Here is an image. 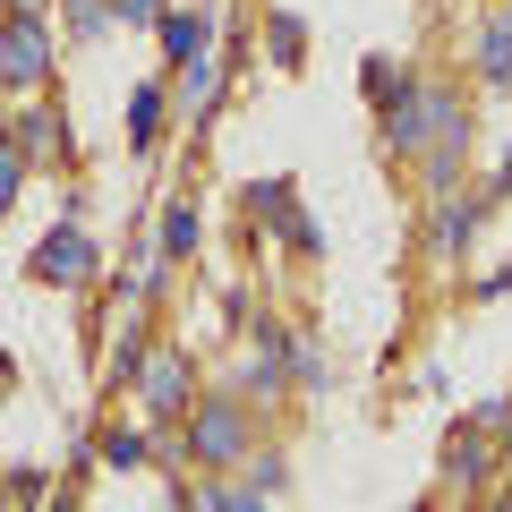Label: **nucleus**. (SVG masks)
Instances as JSON below:
<instances>
[{
    "label": "nucleus",
    "mask_w": 512,
    "mask_h": 512,
    "mask_svg": "<svg viewBox=\"0 0 512 512\" xmlns=\"http://www.w3.org/2000/svg\"><path fill=\"white\" fill-rule=\"evenodd\" d=\"M256 427H248V402L239 393H205L197 410H188V453L205 461V470H231V461H248Z\"/></svg>",
    "instance_id": "obj_1"
},
{
    "label": "nucleus",
    "mask_w": 512,
    "mask_h": 512,
    "mask_svg": "<svg viewBox=\"0 0 512 512\" xmlns=\"http://www.w3.org/2000/svg\"><path fill=\"white\" fill-rule=\"evenodd\" d=\"M0 86L18 103H35L52 86V26L43 18H0Z\"/></svg>",
    "instance_id": "obj_2"
},
{
    "label": "nucleus",
    "mask_w": 512,
    "mask_h": 512,
    "mask_svg": "<svg viewBox=\"0 0 512 512\" xmlns=\"http://www.w3.org/2000/svg\"><path fill=\"white\" fill-rule=\"evenodd\" d=\"M427 94H436V137H427L419 171H427V188H436V197H453V180H461V146H470V103H461L453 86H427Z\"/></svg>",
    "instance_id": "obj_3"
},
{
    "label": "nucleus",
    "mask_w": 512,
    "mask_h": 512,
    "mask_svg": "<svg viewBox=\"0 0 512 512\" xmlns=\"http://www.w3.org/2000/svg\"><path fill=\"white\" fill-rule=\"evenodd\" d=\"M137 393H146L154 419H188V410H197V376H188V350H154L146 376H137Z\"/></svg>",
    "instance_id": "obj_4"
},
{
    "label": "nucleus",
    "mask_w": 512,
    "mask_h": 512,
    "mask_svg": "<svg viewBox=\"0 0 512 512\" xmlns=\"http://www.w3.org/2000/svg\"><path fill=\"white\" fill-rule=\"evenodd\" d=\"M35 282H52V291H77V282H94V239L77 231V222H60V231L35 248Z\"/></svg>",
    "instance_id": "obj_5"
},
{
    "label": "nucleus",
    "mask_w": 512,
    "mask_h": 512,
    "mask_svg": "<svg viewBox=\"0 0 512 512\" xmlns=\"http://www.w3.org/2000/svg\"><path fill=\"white\" fill-rule=\"evenodd\" d=\"M248 214H265V222H274V239H282V248L316 256V222L299 214V188H291V180H256V188H248Z\"/></svg>",
    "instance_id": "obj_6"
},
{
    "label": "nucleus",
    "mask_w": 512,
    "mask_h": 512,
    "mask_svg": "<svg viewBox=\"0 0 512 512\" xmlns=\"http://www.w3.org/2000/svg\"><path fill=\"white\" fill-rule=\"evenodd\" d=\"M427 137H436V94H427V86H410V103H393V111H384V154H410V163H419V154H427Z\"/></svg>",
    "instance_id": "obj_7"
},
{
    "label": "nucleus",
    "mask_w": 512,
    "mask_h": 512,
    "mask_svg": "<svg viewBox=\"0 0 512 512\" xmlns=\"http://www.w3.org/2000/svg\"><path fill=\"white\" fill-rule=\"evenodd\" d=\"M9 146H18L26 163H52V154L69 146V128H60V111H43V103H26V111H18V137H9Z\"/></svg>",
    "instance_id": "obj_8"
},
{
    "label": "nucleus",
    "mask_w": 512,
    "mask_h": 512,
    "mask_svg": "<svg viewBox=\"0 0 512 512\" xmlns=\"http://www.w3.org/2000/svg\"><path fill=\"white\" fill-rule=\"evenodd\" d=\"M205 43H214V18H205V9H171V18H163V52H171V69L205 60Z\"/></svg>",
    "instance_id": "obj_9"
},
{
    "label": "nucleus",
    "mask_w": 512,
    "mask_h": 512,
    "mask_svg": "<svg viewBox=\"0 0 512 512\" xmlns=\"http://www.w3.org/2000/svg\"><path fill=\"white\" fill-rule=\"evenodd\" d=\"M478 69H487L495 94H512V0L487 18V35H478Z\"/></svg>",
    "instance_id": "obj_10"
},
{
    "label": "nucleus",
    "mask_w": 512,
    "mask_h": 512,
    "mask_svg": "<svg viewBox=\"0 0 512 512\" xmlns=\"http://www.w3.org/2000/svg\"><path fill=\"white\" fill-rule=\"evenodd\" d=\"M444 478H453V487H478V478H487V427H461V436L444 444Z\"/></svg>",
    "instance_id": "obj_11"
},
{
    "label": "nucleus",
    "mask_w": 512,
    "mask_h": 512,
    "mask_svg": "<svg viewBox=\"0 0 512 512\" xmlns=\"http://www.w3.org/2000/svg\"><path fill=\"white\" fill-rule=\"evenodd\" d=\"M478 214H487V197H461V205L444 197V205H436V248L461 256V248H470V231H478Z\"/></svg>",
    "instance_id": "obj_12"
},
{
    "label": "nucleus",
    "mask_w": 512,
    "mask_h": 512,
    "mask_svg": "<svg viewBox=\"0 0 512 512\" xmlns=\"http://www.w3.org/2000/svg\"><path fill=\"white\" fill-rule=\"evenodd\" d=\"M154 137H163V86H137L128 94V146L154 154Z\"/></svg>",
    "instance_id": "obj_13"
},
{
    "label": "nucleus",
    "mask_w": 512,
    "mask_h": 512,
    "mask_svg": "<svg viewBox=\"0 0 512 512\" xmlns=\"http://www.w3.org/2000/svg\"><path fill=\"white\" fill-rule=\"evenodd\" d=\"M197 239H205V222H197V205H163V256H197Z\"/></svg>",
    "instance_id": "obj_14"
},
{
    "label": "nucleus",
    "mask_w": 512,
    "mask_h": 512,
    "mask_svg": "<svg viewBox=\"0 0 512 512\" xmlns=\"http://www.w3.org/2000/svg\"><path fill=\"white\" fill-rule=\"evenodd\" d=\"M94 453H103V461H111V470H137V461H146V453H154V444H146V436H137V427H103V436H94Z\"/></svg>",
    "instance_id": "obj_15"
},
{
    "label": "nucleus",
    "mask_w": 512,
    "mask_h": 512,
    "mask_svg": "<svg viewBox=\"0 0 512 512\" xmlns=\"http://www.w3.org/2000/svg\"><path fill=\"white\" fill-rule=\"evenodd\" d=\"M367 103H376V111H393V103H410V86H419V77H402V69H384V60H367Z\"/></svg>",
    "instance_id": "obj_16"
},
{
    "label": "nucleus",
    "mask_w": 512,
    "mask_h": 512,
    "mask_svg": "<svg viewBox=\"0 0 512 512\" xmlns=\"http://www.w3.org/2000/svg\"><path fill=\"white\" fill-rule=\"evenodd\" d=\"M265 52H274V60H282V69H291V60H299V52H308V26H299V18H291V9H274V26H265Z\"/></svg>",
    "instance_id": "obj_17"
},
{
    "label": "nucleus",
    "mask_w": 512,
    "mask_h": 512,
    "mask_svg": "<svg viewBox=\"0 0 512 512\" xmlns=\"http://www.w3.org/2000/svg\"><path fill=\"white\" fill-rule=\"evenodd\" d=\"M180 103H188V120H205V111H214V60H188V86H180Z\"/></svg>",
    "instance_id": "obj_18"
},
{
    "label": "nucleus",
    "mask_w": 512,
    "mask_h": 512,
    "mask_svg": "<svg viewBox=\"0 0 512 512\" xmlns=\"http://www.w3.org/2000/svg\"><path fill=\"white\" fill-rule=\"evenodd\" d=\"M291 384H325V350L308 333H291Z\"/></svg>",
    "instance_id": "obj_19"
},
{
    "label": "nucleus",
    "mask_w": 512,
    "mask_h": 512,
    "mask_svg": "<svg viewBox=\"0 0 512 512\" xmlns=\"http://www.w3.org/2000/svg\"><path fill=\"white\" fill-rule=\"evenodd\" d=\"M111 18H120L111 0H69V26H77V35H111Z\"/></svg>",
    "instance_id": "obj_20"
},
{
    "label": "nucleus",
    "mask_w": 512,
    "mask_h": 512,
    "mask_svg": "<svg viewBox=\"0 0 512 512\" xmlns=\"http://www.w3.org/2000/svg\"><path fill=\"white\" fill-rule=\"evenodd\" d=\"M120 9V26H163L171 18V0H111Z\"/></svg>",
    "instance_id": "obj_21"
},
{
    "label": "nucleus",
    "mask_w": 512,
    "mask_h": 512,
    "mask_svg": "<svg viewBox=\"0 0 512 512\" xmlns=\"http://www.w3.org/2000/svg\"><path fill=\"white\" fill-rule=\"evenodd\" d=\"M18 188H26V154L9 146V154H0V205H18Z\"/></svg>",
    "instance_id": "obj_22"
},
{
    "label": "nucleus",
    "mask_w": 512,
    "mask_h": 512,
    "mask_svg": "<svg viewBox=\"0 0 512 512\" xmlns=\"http://www.w3.org/2000/svg\"><path fill=\"white\" fill-rule=\"evenodd\" d=\"M248 487H256V495L282 487V453H248Z\"/></svg>",
    "instance_id": "obj_23"
},
{
    "label": "nucleus",
    "mask_w": 512,
    "mask_h": 512,
    "mask_svg": "<svg viewBox=\"0 0 512 512\" xmlns=\"http://www.w3.org/2000/svg\"><path fill=\"white\" fill-rule=\"evenodd\" d=\"M478 197H487V205H504V197H512V146L495 154V171H487V188H478Z\"/></svg>",
    "instance_id": "obj_24"
},
{
    "label": "nucleus",
    "mask_w": 512,
    "mask_h": 512,
    "mask_svg": "<svg viewBox=\"0 0 512 512\" xmlns=\"http://www.w3.org/2000/svg\"><path fill=\"white\" fill-rule=\"evenodd\" d=\"M0 9H9V18H43V9H52V0H0Z\"/></svg>",
    "instance_id": "obj_25"
},
{
    "label": "nucleus",
    "mask_w": 512,
    "mask_h": 512,
    "mask_svg": "<svg viewBox=\"0 0 512 512\" xmlns=\"http://www.w3.org/2000/svg\"><path fill=\"white\" fill-rule=\"evenodd\" d=\"M52 512H69V504H52Z\"/></svg>",
    "instance_id": "obj_26"
}]
</instances>
